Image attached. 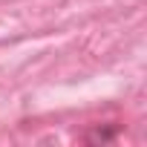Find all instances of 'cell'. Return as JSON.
Masks as SVG:
<instances>
[{
  "label": "cell",
  "mask_w": 147,
  "mask_h": 147,
  "mask_svg": "<svg viewBox=\"0 0 147 147\" xmlns=\"http://www.w3.org/2000/svg\"><path fill=\"white\" fill-rule=\"evenodd\" d=\"M118 133H121V124H113V127H95V130L87 136V141H90V144H107V141H113Z\"/></svg>",
  "instance_id": "6da1fadb"
}]
</instances>
